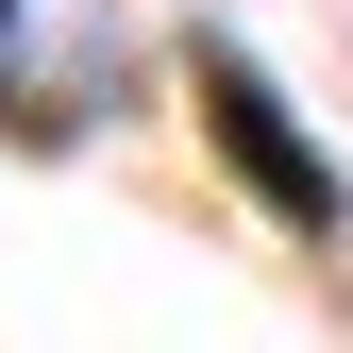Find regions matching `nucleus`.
Returning <instances> with one entry per match:
<instances>
[{
  "instance_id": "f257e3e1",
  "label": "nucleus",
  "mask_w": 353,
  "mask_h": 353,
  "mask_svg": "<svg viewBox=\"0 0 353 353\" xmlns=\"http://www.w3.org/2000/svg\"><path fill=\"white\" fill-rule=\"evenodd\" d=\"M185 68H202V101H219V152H236V185H252V202H270V219H286V236H353V185H336V168H320V152H303V118H286V84H270V68H252V51H236V34H202V51H185Z\"/></svg>"
},
{
  "instance_id": "f03ea898",
  "label": "nucleus",
  "mask_w": 353,
  "mask_h": 353,
  "mask_svg": "<svg viewBox=\"0 0 353 353\" xmlns=\"http://www.w3.org/2000/svg\"><path fill=\"white\" fill-rule=\"evenodd\" d=\"M17 17H34V0H0V34H17Z\"/></svg>"
}]
</instances>
